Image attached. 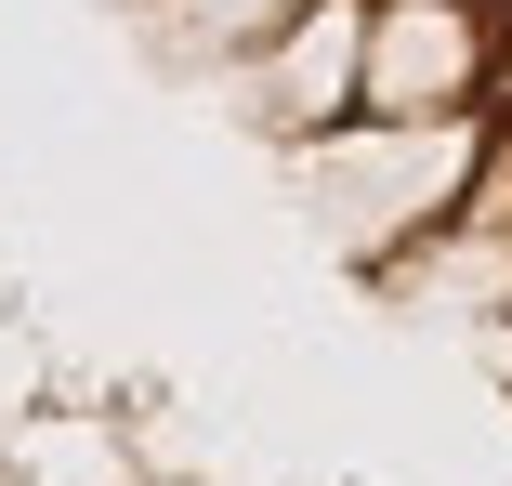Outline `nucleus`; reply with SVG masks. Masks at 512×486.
<instances>
[{"label":"nucleus","instance_id":"nucleus-1","mask_svg":"<svg viewBox=\"0 0 512 486\" xmlns=\"http://www.w3.org/2000/svg\"><path fill=\"white\" fill-rule=\"evenodd\" d=\"M499 106H512V40H499Z\"/></svg>","mask_w":512,"mask_h":486}]
</instances>
